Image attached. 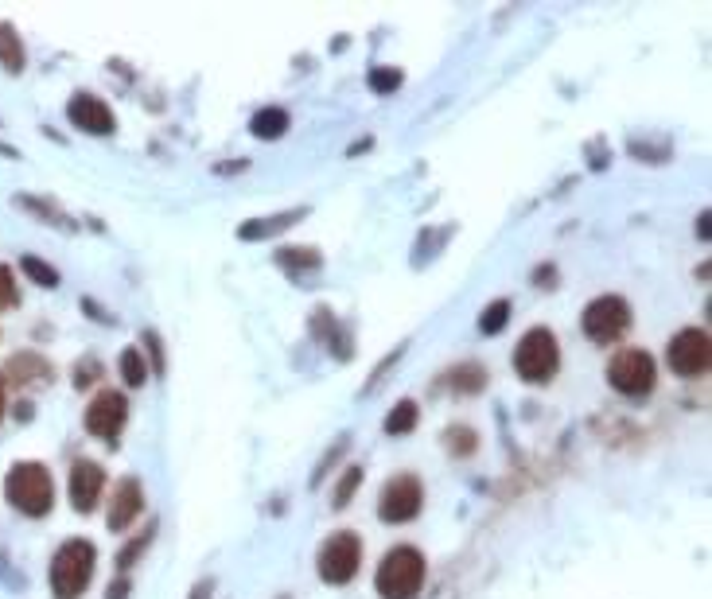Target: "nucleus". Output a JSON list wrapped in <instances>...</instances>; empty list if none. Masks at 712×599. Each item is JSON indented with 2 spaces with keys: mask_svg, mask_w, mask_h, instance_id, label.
I'll use <instances>...</instances> for the list:
<instances>
[{
  "mask_svg": "<svg viewBox=\"0 0 712 599\" xmlns=\"http://www.w3.org/2000/svg\"><path fill=\"white\" fill-rule=\"evenodd\" d=\"M125 596H129V580H117V584L109 588V596H106V599H125Z\"/></svg>",
  "mask_w": 712,
  "mask_h": 599,
  "instance_id": "c85d7f7f",
  "label": "nucleus"
},
{
  "mask_svg": "<svg viewBox=\"0 0 712 599\" xmlns=\"http://www.w3.org/2000/svg\"><path fill=\"white\" fill-rule=\"evenodd\" d=\"M144 545H148V533H144V537H137V541H129V545L121 549V557H117V564H121V568H133V561L141 557V549H144Z\"/></svg>",
  "mask_w": 712,
  "mask_h": 599,
  "instance_id": "bb28decb",
  "label": "nucleus"
},
{
  "mask_svg": "<svg viewBox=\"0 0 712 599\" xmlns=\"http://www.w3.org/2000/svg\"><path fill=\"white\" fill-rule=\"evenodd\" d=\"M358 564H362V541H358L355 533H335L331 541H323L320 576L327 584H347V580H355Z\"/></svg>",
  "mask_w": 712,
  "mask_h": 599,
  "instance_id": "6e6552de",
  "label": "nucleus"
},
{
  "mask_svg": "<svg viewBox=\"0 0 712 599\" xmlns=\"http://www.w3.org/2000/svg\"><path fill=\"white\" fill-rule=\"evenodd\" d=\"M20 296H16V281H12V269L8 265H0V312L4 308H12Z\"/></svg>",
  "mask_w": 712,
  "mask_h": 599,
  "instance_id": "a878e982",
  "label": "nucleus"
},
{
  "mask_svg": "<svg viewBox=\"0 0 712 599\" xmlns=\"http://www.w3.org/2000/svg\"><path fill=\"white\" fill-rule=\"evenodd\" d=\"M281 265H288V269H316V265H320V253H316V249H296V253L285 249V253H281Z\"/></svg>",
  "mask_w": 712,
  "mask_h": 599,
  "instance_id": "4be33fe9",
  "label": "nucleus"
},
{
  "mask_svg": "<svg viewBox=\"0 0 712 599\" xmlns=\"http://www.w3.org/2000/svg\"><path fill=\"white\" fill-rule=\"evenodd\" d=\"M413 424H417V405H413V401H401L390 417H386V432H390V436H405Z\"/></svg>",
  "mask_w": 712,
  "mask_h": 599,
  "instance_id": "a211bd4d",
  "label": "nucleus"
},
{
  "mask_svg": "<svg viewBox=\"0 0 712 599\" xmlns=\"http://www.w3.org/2000/svg\"><path fill=\"white\" fill-rule=\"evenodd\" d=\"M102 487H106V471L94 459H78L71 467V506L78 514H90L98 506Z\"/></svg>",
  "mask_w": 712,
  "mask_h": 599,
  "instance_id": "9b49d317",
  "label": "nucleus"
},
{
  "mask_svg": "<svg viewBox=\"0 0 712 599\" xmlns=\"http://www.w3.org/2000/svg\"><path fill=\"white\" fill-rule=\"evenodd\" d=\"M483 382H487V370H479V366H460L452 374V386L456 389H479Z\"/></svg>",
  "mask_w": 712,
  "mask_h": 599,
  "instance_id": "5701e85b",
  "label": "nucleus"
},
{
  "mask_svg": "<svg viewBox=\"0 0 712 599\" xmlns=\"http://www.w3.org/2000/svg\"><path fill=\"white\" fill-rule=\"evenodd\" d=\"M584 335L596 339V343H615L627 323H631V308L623 296H596L588 308H584Z\"/></svg>",
  "mask_w": 712,
  "mask_h": 599,
  "instance_id": "423d86ee",
  "label": "nucleus"
},
{
  "mask_svg": "<svg viewBox=\"0 0 712 599\" xmlns=\"http://www.w3.org/2000/svg\"><path fill=\"white\" fill-rule=\"evenodd\" d=\"M191 599H211V580H203V584L191 592Z\"/></svg>",
  "mask_w": 712,
  "mask_h": 599,
  "instance_id": "c756f323",
  "label": "nucleus"
},
{
  "mask_svg": "<svg viewBox=\"0 0 712 599\" xmlns=\"http://www.w3.org/2000/svg\"><path fill=\"white\" fill-rule=\"evenodd\" d=\"M4 498L28 514V518H43L51 514L55 506V483H51V471L43 463H16L8 475H4Z\"/></svg>",
  "mask_w": 712,
  "mask_h": 599,
  "instance_id": "f257e3e1",
  "label": "nucleus"
},
{
  "mask_svg": "<svg viewBox=\"0 0 712 599\" xmlns=\"http://www.w3.org/2000/svg\"><path fill=\"white\" fill-rule=\"evenodd\" d=\"M421 502H425V491L413 475H397L382 487V502H378V518L382 522H409L421 514Z\"/></svg>",
  "mask_w": 712,
  "mask_h": 599,
  "instance_id": "1a4fd4ad",
  "label": "nucleus"
},
{
  "mask_svg": "<svg viewBox=\"0 0 712 599\" xmlns=\"http://www.w3.org/2000/svg\"><path fill=\"white\" fill-rule=\"evenodd\" d=\"M370 86L378 90V94H390L401 86V71H386V67H378V71H370Z\"/></svg>",
  "mask_w": 712,
  "mask_h": 599,
  "instance_id": "393cba45",
  "label": "nucleus"
},
{
  "mask_svg": "<svg viewBox=\"0 0 712 599\" xmlns=\"http://www.w3.org/2000/svg\"><path fill=\"white\" fill-rule=\"evenodd\" d=\"M358 483H362V467H347V475H343V483H339V491H335V506H339V510L351 502Z\"/></svg>",
  "mask_w": 712,
  "mask_h": 599,
  "instance_id": "b1692460",
  "label": "nucleus"
},
{
  "mask_svg": "<svg viewBox=\"0 0 712 599\" xmlns=\"http://www.w3.org/2000/svg\"><path fill=\"white\" fill-rule=\"evenodd\" d=\"M20 269H24V273H28L36 284H43V288H55V284H59V273H55L51 265H43L39 257H24V261H20Z\"/></svg>",
  "mask_w": 712,
  "mask_h": 599,
  "instance_id": "412c9836",
  "label": "nucleus"
},
{
  "mask_svg": "<svg viewBox=\"0 0 712 599\" xmlns=\"http://www.w3.org/2000/svg\"><path fill=\"white\" fill-rule=\"evenodd\" d=\"M506 319H510V300H495L483 319H479V327H483V335H499L502 327H506Z\"/></svg>",
  "mask_w": 712,
  "mask_h": 599,
  "instance_id": "6ab92c4d",
  "label": "nucleus"
},
{
  "mask_svg": "<svg viewBox=\"0 0 712 599\" xmlns=\"http://www.w3.org/2000/svg\"><path fill=\"white\" fill-rule=\"evenodd\" d=\"M0 417H4V378H0Z\"/></svg>",
  "mask_w": 712,
  "mask_h": 599,
  "instance_id": "7c9ffc66",
  "label": "nucleus"
},
{
  "mask_svg": "<svg viewBox=\"0 0 712 599\" xmlns=\"http://www.w3.org/2000/svg\"><path fill=\"white\" fill-rule=\"evenodd\" d=\"M125 421H129V401L121 393H113V389L98 393L90 401V409H86V432L98 436V440H109V444H117Z\"/></svg>",
  "mask_w": 712,
  "mask_h": 599,
  "instance_id": "9d476101",
  "label": "nucleus"
},
{
  "mask_svg": "<svg viewBox=\"0 0 712 599\" xmlns=\"http://www.w3.org/2000/svg\"><path fill=\"white\" fill-rule=\"evenodd\" d=\"M8 378H12L16 386L47 382V378H51V362H43L39 354H12V362H8Z\"/></svg>",
  "mask_w": 712,
  "mask_h": 599,
  "instance_id": "4468645a",
  "label": "nucleus"
},
{
  "mask_svg": "<svg viewBox=\"0 0 712 599\" xmlns=\"http://www.w3.org/2000/svg\"><path fill=\"white\" fill-rule=\"evenodd\" d=\"M90 576H94V545L74 537L51 561V592L55 599H82V592L90 588Z\"/></svg>",
  "mask_w": 712,
  "mask_h": 599,
  "instance_id": "f03ea898",
  "label": "nucleus"
},
{
  "mask_svg": "<svg viewBox=\"0 0 712 599\" xmlns=\"http://www.w3.org/2000/svg\"><path fill=\"white\" fill-rule=\"evenodd\" d=\"M121 378H125V386H144L148 382V366H144L137 347H129V351L121 354Z\"/></svg>",
  "mask_w": 712,
  "mask_h": 599,
  "instance_id": "f3484780",
  "label": "nucleus"
},
{
  "mask_svg": "<svg viewBox=\"0 0 712 599\" xmlns=\"http://www.w3.org/2000/svg\"><path fill=\"white\" fill-rule=\"evenodd\" d=\"M94 370H98V362H94V358H90V362H82V370H74V386H90V382L98 378Z\"/></svg>",
  "mask_w": 712,
  "mask_h": 599,
  "instance_id": "cd10ccee",
  "label": "nucleus"
},
{
  "mask_svg": "<svg viewBox=\"0 0 712 599\" xmlns=\"http://www.w3.org/2000/svg\"><path fill=\"white\" fill-rule=\"evenodd\" d=\"M67 117H71V125H78L82 133H94V137H106L117 125L113 109L102 98H94V94H74L71 106H67Z\"/></svg>",
  "mask_w": 712,
  "mask_h": 599,
  "instance_id": "f8f14e48",
  "label": "nucleus"
},
{
  "mask_svg": "<svg viewBox=\"0 0 712 599\" xmlns=\"http://www.w3.org/2000/svg\"><path fill=\"white\" fill-rule=\"evenodd\" d=\"M514 366H518L522 382H534V386L549 382L557 374V366H561V351H557L553 331H545V327L526 331L522 343H518V351H514Z\"/></svg>",
  "mask_w": 712,
  "mask_h": 599,
  "instance_id": "20e7f679",
  "label": "nucleus"
},
{
  "mask_svg": "<svg viewBox=\"0 0 712 599\" xmlns=\"http://www.w3.org/2000/svg\"><path fill=\"white\" fill-rule=\"evenodd\" d=\"M374 584H378L382 599H413L425 584V557L417 549H409V545L390 549L386 561L378 564Z\"/></svg>",
  "mask_w": 712,
  "mask_h": 599,
  "instance_id": "7ed1b4c3",
  "label": "nucleus"
},
{
  "mask_svg": "<svg viewBox=\"0 0 712 599\" xmlns=\"http://www.w3.org/2000/svg\"><path fill=\"white\" fill-rule=\"evenodd\" d=\"M296 218H300V214H277V222H246V226H242V238H269V234L292 226Z\"/></svg>",
  "mask_w": 712,
  "mask_h": 599,
  "instance_id": "aec40b11",
  "label": "nucleus"
},
{
  "mask_svg": "<svg viewBox=\"0 0 712 599\" xmlns=\"http://www.w3.org/2000/svg\"><path fill=\"white\" fill-rule=\"evenodd\" d=\"M144 510V487L137 479H121L109 494V529H129Z\"/></svg>",
  "mask_w": 712,
  "mask_h": 599,
  "instance_id": "ddd939ff",
  "label": "nucleus"
},
{
  "mask_svg": "<svg viewBox=\"0 0 712 599\" xmlns=\"http://www.w3.org/2000/svg\"><path fill=\"white\" fill-rule=\"evenodd\" d=\"M709 362H712L709 331H701V327L677 331L674 343H670V366H674V374H681V378H701V374H709Z\"/></svg>",
  "mask_w": 712,
  "mask_h": 599,
  "instance_id": "0eeeda50",
  "label": "nucleus"
},
{
  "mask_svg": "<svg viewBox=\"0 0 712 599\" xmlns=\"http://www.w3.org/2000/svg\"><path fill=\"white\" fill-rule=\"evenodd\" d=\"M0 67L16 74L24 71V43H20V36L8 24H0Z\"/></svg>",
  "mask_w": 712,
  "mask_h": 599,
  "instance_id": "dca6fc26",
  "label": "nucleus"
},
{
  "mask_svg": "<svg viewBox=\"0 0 712 599\" xmlns=\"http://www.w3.org/2000/svg\"><path fill=\"white\" fill-rule=\"evenodd\" d=\"M654 358L639 347H631V351H619L611 358V366H607V382L619 389V393H627V397H642V393H650L654 389Z\"/></svg>",
  "mask_w": 712,
  "mask_h": 599,
  "instance_id": "39448f33",
  "label": "nucleus"
},
{
  "mask_svg": "<svg viewBox=\"0 0 712 599\" xmlns=\"http://www.w3.org/2000/svg\"><path fill=\"white\" fill-rule=\"evenodd\" d=\"M285 129H288L285 109H261V113H253V137L277 141V137H285Z\"/></svg>",
  "mask_w": 712,
  "mask_h": 599,
  "instance_id": "2eb2a0df",
  "label": "nucleus"
}]
</instances>
